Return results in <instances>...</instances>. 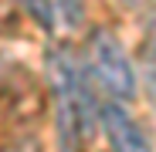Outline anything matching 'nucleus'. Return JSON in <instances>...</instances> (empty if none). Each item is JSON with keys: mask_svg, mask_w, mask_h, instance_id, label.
Segmentation results:
<instances>
[{"mask_svg": "<svg viewBox=\"0 0 156 152\" xmlns=\"http://www.w3.org/2000/svg\"><path fill=\"white\" fill-rule=\"evenodd\" d=\"M82 64H85V74L102 101H122L126 105L129 98H136V88H139L136 64L112 31L102 27L85 41Z\"/></svg>", "mask_w": 156, "mask_h": 152, "instance_id": "obj_2", "label": "nucleus"}, {"mask_svg": "<svg viewBox=\"0 0 156 152\" xmlns=\"http://www.w3.org/2000/svg\"><path fill=\"white\" fill-rule=\"evenodd\" d=\"M122 7H143V4H149V0H119Z\"/></svg>", "mask_w": 156, "mask_h": 152, "instance_id": "obj_9", "label": "nucleus"}, {"mask_svg": "<svg viewBox=\"0 0 156 152\" xmlns=\"http://www.w3.org/2000/svg\"><path fill=\"white\" fill-rule=\"evenodd\" d=\"M20 4H24V10H27L37 24H41V27L51 34V31H55L58 27V20H55V7H51V0H20Z\"/></svg>", "mask_w": 156, "mask_h": 152, "instance_id": "obj_6", "label": "nucleus"}, {"mask_svg": "<svg viewBox=\"0 0 156 152\" xmlns=\"http://www.w3.org/2000/svg\"><path fill=\"white\" fill-rule=\"evenodd\" d=\"M51 7H55V20L65 27H78L85 17V0H51Z\"/></svg>", "mask_w": 156, "mask_h": 152, "instance_id": "obj_5", "label": "nucleus"}, {"mask_svg": "<svg viewBox=\"0 0 156 152\" xmlns=\"http://www.w3.org/2000/svg\"><path fill=\"white\" fill-rule=\"evenodd\" d=\"M48 85H51V112H55V139L61 152H85L98 125V105L82 54L71 47H55L48 54Z\"/></svg>", "mask_w": 156, "mask_h": 152, "instance_id": "obj_1", "label": "nucleus"}, {"mask_svg": "<svg viewBox=\"0 0 156 152\" xmlns=\"http://www.w3.org/2000/svg\"><path fill=\"white\" fill-rule=\"evenodd\" d=\"M139 74L149 91V101L156 108V10H149L146 27H143V47H139Z\"/></svg>", "mask_w": 156, "mask_h": 152, "instance_id": "obj_4", "label": "nucleus"}, {"mask_svg": "<svg viewBox=\"0 0 156 152\" xmlns=\"http://www.w3.org/2000/svg\"><path fill=\"white\" fill-rule=\"evenodd\" d=\"M7 88H10V85H7V74H4V68H0V98L7 95Z\"/></svg>", "mask_w": 156, "mask_h": 152, "instance_id": "obj_8", "label": "nucleus"}, {"mask_svg": "<svg viewBox=\"0 0 156 152\" xmlns=\"http://www.w3.org/2000/svg\"><path fill=\"white\" fill-rule=\"evenodd\" d=\"M98 125L105 129V135L112 142V152H153L149 135L126 112L122 101H102L98 105Z\"/></svg>", "mask_w": 156, "mask_h": 152, "instance_id": "obj_3", "label": "nucleus"}, {"mask_svg": "<svg viewBox=\"0 0 156 152\" xmlns=\"http://www.w3.org/2000/svg\"><path fill=\"white\" fill-rule=\"evenodd\" d=\"M0 152H41V145L34 142V139H17V142H10V145H4Z\"/></svg>", "mask_w": 156, "mask_h": 152, "instance_id": "obj_7", "label": "nucleus"}]
</instances>
